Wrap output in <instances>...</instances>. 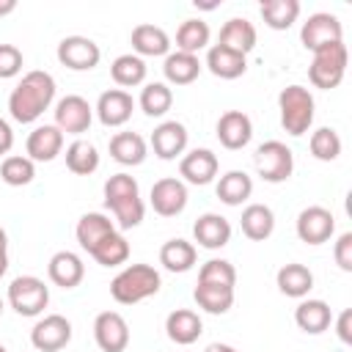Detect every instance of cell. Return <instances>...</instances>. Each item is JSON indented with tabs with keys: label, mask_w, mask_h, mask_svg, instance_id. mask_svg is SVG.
I'll use <instances>...</instances> for the list:
<instances>
[{
	"label": "cell",
	"mask_w": 352,
	"mask_h": 352,
	"mask_svg": "<svg viewBox=\"0 0 352 352\" xmlns=\"http://www.w3.org/2000/svg\"><path fill=\"white\" fill-rule=\"evenodd\" d=\"M94 110H96V118L104 126H124L132 118L135 99L124 88H107V91H102V96H99Z\"/></svg>",
	"instance_id": "cell-16"
},
{
	"label": "cell",
	"mask_w": 352,
	"mask_h": 352,
	"mask_svg": "<svg viewBox=\"0 0 352 352\" xmlns=\"http://www.w3.org/2000/svg\"><path fill=\"white\" fill-rule=\"evenodd\" d=\"M217 170H220V162L212 148H192V151L182 154V160H179V176L187 184L204 187V184L214 182Z\"/></svg>",
	"instance_id": "cell-15"
},
{
	"label": "cell",
	"mask_w": 352,
	"mask_h": 352,
	"mask_svg": "<svg viewBox=\"0 0 352 352\" xmlns=\"http://www.w3.org/2000/svg\"><path fill=\"white\" fill-rule=\"evenodd\" d=\"M110 234H116V223H113L107 214H102V212H85V214L77 220V228H74V236H77L80 248L88 250V256H91V250H94L102 239H107Z\"/></svg>",
	"instance_id": "cell-25"
},
{
	"label": "cell",
	"mask_w": 352,
	"mask_h": 352,
	"mask_svg": "<svg viewBox=\"0 0 352 352\" xmlns=\"http://www.w3.org/2000/svg\"><path fill=\"white\" fill-rule=\"evenodd\" d=\"M94 341L102 352H124L129 346V324L118 311H102L94 319Z\"/></svg>",
	"instance_id": "cell-12"
},
{
	"label": "cell",
	"mask_w": 352,
	"mask_h": 352,
	"mask_svg": "<svg viewBox=\"0 0 352 352\" xmlns=\"http://www.w3.org/2000/svg\"><path fill=\"white\" fill-rule=\"evenodd\" d=\"M204 63L198 60V55H190V52H168L165 55V63H162V72H165V80L170 85H190L192 80H198Z\"/></svg>",
	"instance_id": "cell-30"
},
{
	"label": "cell",
	"mask_w": 352,
	"mask_h": 352,
	"mask_svg": "<svg viewBox=\"0 0 352 352\" xmlns=\"http://www.w3.org/2000/svg\"><path fill=\"white\" fill-rule=\"evenodd\" d=\"M209 38H212V30L204 19H184L176 30V50L198 55L201 50L209 47Z\"/></svg>",
	"instance_id": "cell-36"
},
{
	"label": "cell",
	"mask_w": 352,
	"mask_h": 352,
	"mask_svg": "<svg viewBox=\"0 0 352 352\" xmlns=\"http://www.w3.org/2000/svg\"><path fill=\"white\" fill-rule=\"evenodd\" d=\"M25 151L33 162H52L63 151V132L55 124H41L28 135Z\"/></svg>",
	"instance_id": "cell-19"
},
{
	"label": "cell",
	"mask_w": 352,
	"mask_h": 352,
	"mask_svg": "<svg viewBox=\"0 0 352 352\" xmlns=\"http://www.w3.org/2000/svg\"><path fill=\"white\" fill-rule=\"evenodd\" d=\"M14 146V129L6 118H0V154H8Z\"/></svg>",
	"instance_id": "cell-47"
},
{
	"label": "cell",
	"mask_w": 352,
	"mask_h": 352,
	"mask_svg": "<svg viewBox=\"0 0 352 352\" xmlns=\"http://www.w3.org/2000/svg\"><path fill=\"white\" fill-rule=\"evenodd\" d=\"M47 275H50V280H52L55 286H60V289H74V286H80L82 278H85V264H82V258H80L77 253H72V250H58V253L50 258V264H47Z\"/></svg>",
	"instance_id": "cell-21"
},
{
	"label": "cell",
	"mask_w": 352,
	"mask_h": 352,
	"mask_svg": "<svg viewBox=\"0 0 352 352\" xmlns=\"http://www.w3.org/2000/svg\"><path fill=\"white\" fill-rule=\"evenodd\" d=\"M165 333H168V338H170L173 344L190 346V344H195V341L201 338L204 322H201V316H198L192 308H176V311H170L168 319H165Z\"/></svg>",
	"instance_id": "cell-22"
},
{
	"label": "cell",
	"mask_w": 352,
	"mask_h": 352,
	"mask_svg": "<svg viewBox=\"0 0 352 352\" xmlns=\"http://www.w3.org/2000/svg\"><path fill=\"white\" fill-rule=\"evenodd\" d=\"M294 324L308 336H319L333 324V311L324 300H302L294 308Z\"/></svg>",
	"instance_id": "cell-26"
},
{
	"label": "cell",
	"mask_w": 352,
	"mask_h": 352,
	"mask_svg": "<svg viewBox=\"0 0 352 352\" xmlns=\"http://www.w3.org/2000/svg\"><path fill=\"white\" fill-rule=\"evenodd\" d=\"M151 209L160 214V217H176L184 212L187 206V184L176 176H165V179H157L151 184Z\"/></svg>",
	"instance_id": "cell-13"
},
{
	"label": "cell",
	"mask_w": 352,
	"mask_h": 352,
	"mask_svg": "<svg viewBox=\"0 0 352 352\" xmlns=\"http://www.w3.org/2000/svg\"><path fill=\"white\" fill-rule=\"evenodd\" d=\"M217 198L226 204V206H239L250 198L253 192V179L245 173V170H226L220 179H217V187H214Z\"/></svg>",
	"instance_id": "cell-32"
},
{
	"label": "cell",
	"mask_w": 352,
	"mask_h": 352,
	"mask_svg": "<svg viewBox=\"0 0 352 352\" xmlns=\"http://www.w3.org/2000/svg\"><path fill=\"white\" fill-rule=\"evenodd\" d=\"M0 179L8 184V187H25L36 179V162L25 154H8L3 162H0Z\"/></svg>",
	"instance_id": "cell-40"
},
{
	"label": "cell",
	"mask_w": 352,
	"mask_h": 352,
	"mask_svg": "<svg viewBox=\"0 0 352 352\" xmlns=\"http://www.w3.org/2000/svg\"><path fill=\"white\" fill-rule=\"evenodd\" d=\"M333 258L344 272H352V231H344L333 245Z\"/></svg>",
	"instance_id": "cell-45"
},
{
	"label": "cell",
	"mask_w": 352,
	"mask_h": 352,
	"mask_svg": "<svg viewBox=\"0 0 352 352\" xmlns=\"http://www.w3.org/2000/svg\"><path fill=\"white\" fill-rule=\"evenodd\" d=\"M104 206L113 212L118 228H135L143 223V214H146V204L140 198V187H138V179L129 176V173H113L104 187Z\"/></svg>",
	"instance_id": "cell-2"
},
{
	"label": "cell",
	"mask_w": 352,
	"mask_h": 352,
	"mask_svg": "<svg viewBox=\"0 0 352 352\" xmlns=\"http://www.w3.org/2000/svg\"><path fill=\"white\" fill-rule=\"evenodd\" d=\"M346 63H349L346 44L344 41L327 44V47H322V50L314 52L311 66H308V80L316 88H322V91L338 88L341 80H344V74H346Z\"/></svg>",
	"instance_id": "cell-5"
},
{
	"label": "cell",
	"mask_w": 352,
	"mask_h": 352,
	"mask_svg": "<svg viewBox=\"0 0 352 352\" xmlns=\"http://www.w3.org/2000/svg\"><path fill=\"white\" fill-rule=\"evenodd\" d=\"M91 258L96 261V264H102V267H118V264H124L126 258H129V242H126V236L124 234H110L107 239H102L94 250H91Z\"/></svg>",
	"instance_id": "cell-41"
},
{
	"label": "cell",
	"mask_w": 352,
	"mask_h": 352,
	"mask_svg": "<svg viewBox=\"0 0 352 352\" xmlns=\"http://www.w3.org/2000/svg\"><path fill=\"white\" fill-rule=\"evenodd\" d=\"M0 352H8V349H6V346H3V344H0Z\"/></svg>",
	"instance_id": "cell-53"
},
{
	"label": "cell",
	"mask_w": 352,
	"mask_h": 352,
	"mask_svg": "<svg viewBox=\"0 0 352 352\" xmlns=\"http://www.w3.org/2000/svg\"><path fill=\"white\" fill-rule=\"evenodd\" d=\"M146 154H148V146L138 132H116L110 138V157L118 165H129V168L140 165Z\"/></svg>",
	"instance_id": "cell-31"
},
{
	"label": "cell",
	"mask_w": 352,
	"mask_h": 352,
	"mask_svg": "<svg viewBox=\"0 0 352 352\" xmlns=\"http://www.w3.org/2000/svg\"><path fill=\"white\" fill-rule=\"evenodd\" d=\"M160 286H162V278L151 264H129L110 280V294L121 305H135L157 294Z\"/></svg>",
	"instance_id": "cell-3"
},
{
	"label": "cell",
	"mask_w": 352,
	"mask_h": 352,
	"mask_svg": "<svg viewBox=\"0 0 352 352\" xmlns=\"http://www.w3.org/2000/svg\"><path fill=\"white\" fill-rule=\"evenodd\" d=\"M187 126L182 121H162L160 126H154L151 132V148L160 160H176L184 154L187 148Z\"/></svg>",
	"instance_id": "cell-18"
},
{
	"label": "cell",
	"mask_w": 352,
	"mask_h": 352,
	"mask_svg": "<svg viewBox=\"0 0 352 352\" xmlns=\"http://www.w3.org/2000/svg\"><path fill=\"white\" fill-rule=\"evenodd\" d=\"M25 66V58H22V50L14 47V44H0V80H11L22 72Z\"/></svg>",
	"instance_id": "cell-44"
},
{
	"label": "cell",
	"mask_w": 352,
	"mask_h": 352,
	"mask_svg": "<svg viewBox=\"0 0 352 352\" xmlns=\"http://www.w3.org/2000/svg\"><path fill=\"white\" fill-rule=\"evenodd\" d=\"M0 253H8V236L3 228H0Z\"/></svg>",
	"instance_id": "cell-51"
},
{
	"label": "cell",
	"mask_w": 352,
	"mask_h": 352,
	"mask_svg": "<svg viewBox=\"0 0 352 352\" xmlns=\"http://www.w3.org/2000/svg\"><path fill=\"white\" fill-rule=\"evenodd\" d=\"M336 234V217L324 206H305L297 214V236L305 245H322Z\"/></svg>",
	"instance_id": "cell-14"
},
{
	"label": "cell",
	"mask_w": 352,
	"mask_h": 352,
	"mask_svg": "<svg viewBox=\"0 0 352 352\" xmlns=\"http://www.w3.org/2000/svg\"><path fill=\"white\" fill-rule=\"evenodd\" d=\"M278 110H280V126L292 135V138H300L311 129L314 124V110H316V102H314V94L305 88V85H286L280 94H278Z\"/></svg>",
	"instance_id": "cell-4"
},
{
	"label": "cell",
	"mask_w": 352,
	"mask_h": 352,
	"mask_svg": "<svg viewBox=\"0 0 352 352\" xmlns=\"http://www.w3.org/2000/svg\"><path fill=\"white\" fill-rule=\"evenodd\" d=\"M275 283L280 289V294L286 297H294V300H302L311 289H314V272L305 267V264H297V261H289L278 270L275 275Z\"/></svg>",
	"instance_id": "cell-29"
},
{
	"label": "cell",
	"mask_w": 352,
	"mask_h": 352,
	"mask_svg": "<svg viewBox=\"0 0 352 352\" xmlns=\"http://www.w3.org/2000/svg\"><path fill=\"white\" fill-rule=\"evenodd\" d=\"M0 316H3V297H0Z\"/></svg>",
	"instance_id": "cell-52"
},
{
	"label": "cell",
	"mask_w": 352,
	"mask_h": 352,
	"mask_svg": "<svg viewBox=\"0 0 352 352\" xmlns=\"http://www.w3.org/2000/svg\"><path fill=\"white\" fill-rule=\"evenodd\" d=\"M239 226H242V234L253 242H264L272 236L275 231V214L267 204H248L242 209V217H239Z\"/></svg>",
	"instance_id": "cell-28"
},
{
	"label": "cell",
	"mask_w": 352,
	"mask_h": 352,
	"mask_svg": "<svg viewBox=\"0 0 352 352\" xmlns=\"http://www.w3.org/2000/svg\"><path fill=\"white\" fill-rule=\"evenodd\" d=\"M206 69L220 80H236L248 72V55H239L223 44H212L206 52Z\"/></svg>",
	"instance_id": "cell-24"
},
{
	"label": "cell",
	"mask_w": 352,
	"mask_h": 352,
	"mask_svg": "<svg viewBox=\"0 0 352 352\" xmlns=\"http://www.w3.org/2000/svg\"><path fill=\"white\" fill-rule=\"evenodd\" d=\"M198 283H214V286H231L236 283V270L226 258H209L198 270Z\"/></svg>",
	"instance_id": "cell-43"
},
{
	"label": "cell",
	"mask_w": 352,
	"mask_h": 352,
	"mask_svg": "<svg viewBox=\"0 0 352 352\" xmlns=\"http://www.w3.org/2000/svg\"><path fill=\"white\" fill-rule=\"evenodd\" d=\"M52 113H55V126L66 135H82L94 121V107L88 104V99L77 94H66L63 99H58Z\"/></svg>",
	"instance_id": "cell-10"
},
{
	"label": "cell",
	"mask_w": 352,
	"mask_h": 352,
	"mask_svg": "<svg viewBox=\"0 0 352 352\" xmlns=\"http://www.w3.org/2000/svg\"><path fill=\"white\" fill-rule=\"evenodd\" d=\"M8 305L19 316H38L50 305V286L36 275H19L8 283Z\"/></svg>",
	"instance_id": "cell-6"
},
{
	"label": "cell",
	"mask_w": 352,
	"mask_h": 352,
	"mask_svg": "<svg viewBox=\"0 0 352 352\" xmlns=\"http://www.w3.org/2000/svg\"><path fill=\"white\" fill-rule=\"evenodd\" d=\"M66 168L74 173V176H91L96 168H99V151L91 140H82L77 138L74 143L66 146Z\"/></svg>",
	"instance_id": "cell-34"
},
{
	"label": "cell",
	"mask_w": 352,
	"mask_h": 352,
	"mask_svg": "<svg viewBox=\"0 0 352 352\" xmlns=\"http://www.w3.org/2000/svg\"><path fill=\"white\" fill-rule=\"evenodd\" d=\"M308 146H311V154H314L319 162H333V160H338V154H341V138H338V132H336L333 126H319V129H314Z\"/></svg>",
	"instance_id": "cell-42"
},
{
	"label": "cell",
	"mask_w": 352,
	"mask_h": 352,
	"mask_svg": "<svg viewBox=\"0 0 352 352\" xmlns=\"http://www.w3.org/2000/svg\"><path fill=\"white\" fill-rule=\"evenodd\" d=\"M256 38H258V36H256V28H253L250 19H245V16H231V19L220 28L217 44H223V47H228V50H234V52H239V55H248V52H253Z\"/></svg>",
	"instance_id": "cell-27"
},
{
	"label": "cell",
	"mask_w": 352,
	"mask_h": 352,
	"mask_svg": "<svg viewBox=\"0 0 352 352\" xmlns=\"http://www.w3.org/2000/svg\"><path fill=\"white\" fill-rule=\"evenodd\" d=\"M336 336L341 338V344H352V311L344 308L336 319Z\"/></svg>",
	"instance_id": "cell-46"
},
{
	"label": "cell",
	"mask_w": 352,
	"mask_h": 352,
	"mask_svg": "<svg viewBox=\"0 0 352 352\" xmlns=\"http://www.w3.org/2000/svg\"><path fill=\"white\" fill-rule=\"evenodd\" d=\"M146 60L143 58H138L135 52H124V55H118L113 63H110V77L116 80V85H121V88H135V85H140L143 80H146Z\"/></svg>",
	"instance_id": "cell-37"
},
{
	"label": "cell",
	"mask_w": 352,
	"mask_h": 352,
	"mask_svg": "<svg viewBox=\"0 0 352 352\" xmlns=\"http://www.w3.org/2000/svg\"><path fill=\"white\" fill-rule=\"evenodd\" d=\"M129 44H132V50H135L138 58H160V55H168L170 52L168 33L160 25H148V22L132 28Z\"/></svg>",
	"instance_id": "cell-23"
},
{
	"label": "cell",
	"mask_w": 352,
	"mask_h": 352,
	"mask_svg": "<svg viewBox=\"0 0 352 352\" xmlns=\"http://www.w3.org/2000/svg\"><path fill=\"white\" fill-rule=\"evenodd\" d=\"M195 258H198V250L192 242L176 236V239H168L162 248H160V264L168 270V272H187L195 267Z\"/></svg>",
	"instance_id": "cell-33"
},
{
	"label": "cell",
	"mask_w": 352,
	"mask_h": 352,
	"mask_svg": "<svg viewBox=\"0 0 352 352\" xmlns=\"http://www.w3.org/2000/svg\"><path fill=\"white\" fill-rule=\"evenodd\" d=\"M6 270H8V253H0V278L6 275Z\"/></svg>",
	"instance_id": "cell-50"
},
{
	"label": "cell",
	"mask_w": 352,
	"mask_h": 352,
	"mask_svg": "<svg viewBox=\"0 0 352 352\" xmlns=\"http://www.w3.org/2000/svg\"><path fill=\"white\" fill-rule=\"evenodd\" d=\"M253 138V121L248 113L242 110H226L220 118H217V140L228 148V151H236V148H245Z\"/></svg>",
	"instance_id": "cell-17"
},
{
	"label": "cell",
	"mask_w": 352,
	"mask_h": 352,
	"mask_svg": "<svg viewBox=\"0 0 352 352\" xmlns=\"http://www.w3.org/2000/svg\"><path fill=\"white\" fill-rule=\"evenodd\" d=\"M300 41H302L305 50L316 52V50H322V47H327V44L344 41V28H341V22H338L336 14H330V11H316V14H311V16L302 22V28H300Z\"/></svg>",
	"instance_id": "cell-8"
},
{
	"label": "cell",
	"mask_w": 352,
	"mask_h": 352,
	"mask_svg": "<svg viewBox=\"0 0 352 352\" xmlns=\"http://www.w3.org/2000/svg\"><path fill=\"white\" fill-rule=\"evenodd\" d=\"M16 8V0H0V16H6V14H11Z\"/></svg>",
	"instance_id": "cell-49"
},
{
	"label": "cell",
	"mask_w": 352,
	"mask_h": 352,
	"mask_svg": "<svg viewBox=\"0 0 352 352\" xmlns=\"http://www.w3.org/2000/svg\"><path fill=\"white\" fill-rule=\"evenodd\" d=\"M204 352H239V349L231 346V344H220V341H214V344H209Z\"/></svg>",
	"instance_id": "cell-48"
},
{
	"label": "cell",
	"mask_w": 352,
	"mask_h": 352,
	"mask_svg": "<svg viewBox=\"0 0 352 352\" xmlns=\"http://www.w3.org/2000/svg\"><path fill=\"white\" fill-rule=\"evenodd\" d=\"M58 60L60 66L72 69V72H88L94 66H99V58H102V50L94 38L88 36H66L60 38L58 44Z\"/></svg>",
	"instance_id": "cell-9"
},
{
	"label": "cell",
	"mask_w": 352,
	"mask_h": 352,
	"mask_svg": "<svg viewBox=\"0 0 352 352\" xmlns=\"http://www.w3.org/2000/svg\"><path fill=\"white\" fill-rule=\"evenodd\" d=\"M258 11H261V19L267 28L289 30L300 16V3L297 0H264L258 6Z\"/></svg>",
	"instance_id": "cell-35"
},
{
	"label": "cell",
	"mask_w": 352,
	"mask_h": 352,
	"mask_svg": "<svg viewBox=\"0 0 352 352\" xmlns=\"http://www.w3.org/2000/svg\"><path fill=\"white\" fill-rule=\"evenodd\" d=\"M198 308L206 314H226L234 305V289L231 286H214V283H198L192 292Z\"/></svg>",
	"instance_id": "cell-38"
},
{
	"label": "cell",
	"mask_w": 352,
	"mask_h": 352,
	"mask_svg": "<svg viewBox=\"0 0 352 352\" xmlns=\"http://www.w3.org/2000/svg\"><path fill=\"white\" fill-rule=\"evenodd\" d=\"M55 77L50 72L33 69L28 74H22V80L16 82V88L8 96V113L16 124H33L44 116V110H50V104L55 102Z\"/></svg>",
	"instance_id": "cell-1"
},
{
	"label": "cell",
	"mask_w": 352,
	"mask_h": 352,
	"mask_svg": "<svg viewBox=\"0 0 352 352\" xmlns=\"http://www.w3.org/2000/svg\"><path fill=\"white\" fill-rule=\"evenodd\" d=\"M192 236L201 248L220 250L231 242V223L217 212H206L192 223Z\"/></svg>",
	"instance_id": "cell-20"
},
{
	"label": "cell",
	"mask_w": 352,
	"mask_h": 352,
	"mask_svg": "<svg viewBox=\"0 0 352 352\" xmlns=\"http://www.w3.org/2000/svg\"><path fill=\"white\" fill-rule=\"evenodd\" d=\"M72 341V322L60 314H47L30 330V344L38 352H58Z\"/></svg>",
	"instance_id": "cell-11"
},
{
	"label": "cell",
	"mask_w": 352,
	"mask_h": 352,
	"mask_svg": "<svg viewBox=\"0 0 352 352\" xmlns=\"http://www.w3.org/2000/svg\"><path fill=\"white\" fill-rule=\"evenodd\" d=\"M253 165H256V173L270 182V184H280L292 176L294 170V154L286 143L280 140H267L256 148L253 154Z\"/></svg>",
	"instance_id": "cell-7"
},
{
	"label": "cell",
	"mask_w": 352,
	"mask_h": 352,
	"mask_svg": "<svg viewBox=\"0 0 352 352\" xmlns=\"http://www.w3.org/2000/svg\"><path fill=\"white\" fill-rule=\"evenodd\" d=\"M140 110L151 118H162L170 104H173V91L168 88V82H146L143 91H140V99H138Z\"/></svg>",
	"instance_id": "cell-39"
}]
</instances>
